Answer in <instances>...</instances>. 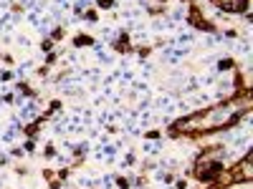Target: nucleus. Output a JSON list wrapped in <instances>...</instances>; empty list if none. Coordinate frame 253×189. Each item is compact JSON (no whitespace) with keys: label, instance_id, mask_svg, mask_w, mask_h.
Segmentation results:
<instances>
[{"label":"nucleus","instance_id":"f257e3e1","mask_svg":"<svg viewBox=\"0 0 253 189\" xmlns=\"http://www.w3.org/2000/svg\"><path fill=\"white\" fill-rule=\"evenodd\" d=\"M236 116H233V106H213L203 114H195L193 119H185L180 124H175L172 129L175 131H187V134H195V131H213V129H220V126L230 124Z\"/></svg>","mask_w":253,"mask_h":189},{"label":"nucleus","instance_id":"f03ea898","mask_svg":"<svg viewBox=\"0 0 253 189\" xmlns=\"http://www.w3.org/2000/svg\"><path fill=\"white\" fill-rule=\"evenodd\" d=\"M215 3L220 8H225V10H241V8H246V0H215Z\"/></svg>","mask_w":253,"mask_h":189}]
</instances>
